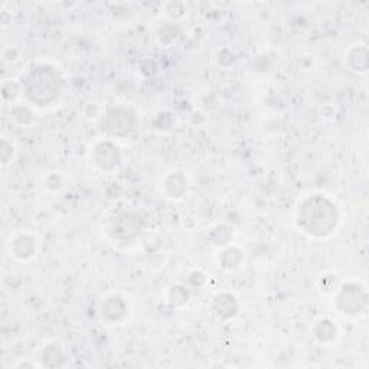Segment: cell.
I'll use <instances>...</instances> for the list:
<instances>
[{"label": "cell", "mask_w": 369, "mask_h": 369, "mask_svg": "<svg viewBox=\"0 0 369 369\" xmlns=\"http://www.w3.org/2000/svg\"><path fill=\"white\" fill-rule=\"evenodd\" d=\"M60 90V78L49 68L33 71L26 80V91L31 100L38 102H48L55 98Z\"/></svg>", "instance_id": "6da1fadb"}, {"label": "cell", "mask_w": 369, "mask_h": 369, "mask_svg": "<svg viewBox=\"0 0 369 369\" xmlns=\"http://www.w3.org/2000/svg\"><path fill=\"white\" fill-rule=\"evenodd\" d=\"M129 119V114L126 112H113L110 117L107 119V129L113 134H122L130 129V123H122V120Z\"/></svg>", "instance_id": "7a4b0ae2"}]
</instances>
